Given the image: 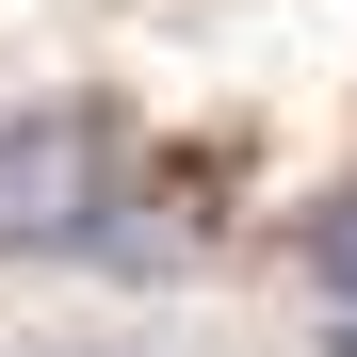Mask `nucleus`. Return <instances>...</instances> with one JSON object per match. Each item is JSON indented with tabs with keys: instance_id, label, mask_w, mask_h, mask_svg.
I'll return each instance as SVG.
<instances>
[{
	"instance_id": "f257e3e1",
	"label": "nucleus",
	"mask_w": 357,
	"mask_h": 357,
	"mask_svg": "<svg viewBox=\"0 0 357 357\" xmlns=\"http://www.w3.org/2000/svg\"><path fill=\"white\" fill-rule=\"evenodd\" d=\"M98 211V130L82 114H17L0 130V244H82Z\"/></svg>"
},
{
	"instance_id": "f03ea898",
	"label": "nucleus",
	"mask_w": 357,
	"mask_h": 357,
	"mask_svg": "<svg viewBox=\"0 0 357 357\" xmlns=\"http://www.w3.org/2000/svg\"><path fill=\"white\" fill-rule=\"evenodd\" d=\"M309 276L341 292V325H357V211H325V244H309Z\"/></svg>"
},
{
	"instance_id": "7ed1b4c3",
	"label": "nucleus",
	"mask_w": 357,
	"mask_h": 357,
	"mask_svg": "<svg viewBox=\"0 0 357 357\" xmlns=\"http://www.w3.org/2000/svg\"><path fill=\"white\" fill-rule=\"evenodd\" d=\"M49 357H130V341H49Z\"/></svg>"
}]
</instances>
